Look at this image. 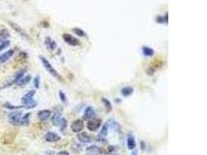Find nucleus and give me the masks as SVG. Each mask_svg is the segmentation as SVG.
Here are the masks:
<instances>
[{"instance_id": "18", "label": "nucleus", "mask_w": 207, "mask_h": 155, "mask_svg": "<svg viewBox=\"0 0 207 155\" xmlns=\"http://www.w3.org/2000/svg\"><path fill=\"white\" fill-rule=\"evenodd\" d=\"M133 92H134V89L131 87H124L121 90L122 95L125 97L130 96L133 94Z\"/></svg>"}, {"instance_id": "8", "label": "nucleus", "mask_w": 207, "mask_h": 155, "mask_svg": "<svg viewBox=\"0 0 207 155\" xmlns=\"http://www.w3.org/2000/svg\"><path fill=\"white\" fill-rule=\"evenodd\" d=\"M9 26H10V27H12V28H13L16 33H18L20 35L23 36V37H26V38H28L27 34L23 31V29H22L21 27L18 25V24L15 23L14 22H11V21H9Z\"/></svg>"}, {"instance_id": "28", "label": "nucleus", "mask_w": 207, "mask_h": 155, "mask_svg": "<svg viewBox=\"0 0 207 155\" xmlns=\"http://www.w3.org/2000/svg\"><path fill=\"white\" fill-rule=\"evenodd\" d=\"M34 86H35L36 89H38L40 87V77L39 75H37L34 79Z\"/></svg>"}, {"instance_id": "12", "label": "nucleus", "mask_w": 207, "mask_h": 155, "mask_svg": "<svg viewBox=\"0 0 207 155\" xmlns=\"http://www.w3.org/2000/svg\"><path fill=\"white\" fill-rule=\"evenodd\" d=\"M63 118L61 117V112H55L51 117V122L54 126H60Z\"/></svg>"}, {"instance_id": "4", "label": "nucleus", "mask_w": 207, "mask_h": 155, "mask_svg": "<svg viewBox=\"0 0 207 155\" xmlns=\"http://www.w3.org/2000/svg\"><path fill=\"white\" fill-rule=\"evenodd\" d=\"M102 124V120L99 119H95V120H89L87 123V128L89 131L95 132L96 131Z\"/></svg>"}, {"instance_id": "6", "label": "nucleus", "mask_w": 207, "mask_h": 155, "mask_svg": "<svg viewBox=\"0 0 207 155\" xmlns=\"http://www.w3.org/2000/svg\"><path fill=\"white\" fill-rule=\"evenodd\" d=\"M83 128H84V121L82 120H75L71 126L72 132L75 133V134L80 133L83 130Z\"/></svg>"}, {"instance_id": "13", "label": "nucleus", "mask_w": 207, "mask_h": 155, "mask_svg": "<svg viewBox=\"0 0 207 155\" xmlns=\"http://www.w3.org/2000/svg\"><path fill=\"white\" fill-rule=\"evenodd\" d=\"M13 53H14V50H9L6 52H5V53H2V54H1L0 55V63L6 62L13 55Z\"/></svg>"}, {"instance_id": "2", "label": "nucleus", "mask_w": 207, "mask_h": 155, "mask_svg": "<svg viewBox=\"0 0 207 155\" xmlns=\"http://www.w3.org/2000/svg\"><path fill=\"white\" fill-rule=\"evenodd\" d=\"M40 59L41 62H42V64H43L44 68L47 70V71H48V73L50 74V75H51L52 76L54 77V78L57 79V80H59L60 82H64L62 77L59 75L58 72L54 69V68L52 66L51 64L47 61V59L45 58V57H43V56H40Z\"/></svg>"}, {"instance_id": "31", "label": "nucleus", "mask_w": 207, "mask_h": 155, "mask_svg": "<svg viewBox=\"0 0 207 155\" xmlns=\"http://www.w3.org/2000/svg\"><path fill=\"white\" fill-rule=\"evenodd\" d=\"M141 145H142V146H141V149H142V150H144L145 147L144 145V142H141Z\"/></svg>"}, {"instance_id": "3", "label": "nucleus", "mask_w": 207, "mask_h": 155, "mask_svg": "<svg viewBox=\"0 0 207 155\" xmlns=\"http://www.w3.org/2000/svg\"><path fill=\"white\" fill-rule=\"evenodd\" d=\"M22 118V112L19 111H14V112L9 113L8 119L9 122L11 125L13 126H18L20 125V121H21Z\"/></svg>"}, {"instance_id": "5", "label": "nucleus", "mask_w": 207, "mask_h": 155, "mask_svg": "<svg viewBox=\"0 0 207 155\" xmlns=\"http://www.w3.org/2000/svg\"><path fill=\"white\" fill-rule=\"evenodd\" d=\"M62 38L67 44H68L71 46L75 47L80 44V42H79V40L71 35V34H64L62 36Z\"/></svg>"}, {"instance_id": "16", "label": "nucleus", "mask_w": 207, "mask_h": 155, "mask_svg": "<svg viewBox=\"0 0 207 155\" xmlns=\"http://www.w3.org/2000/svg\"><path fill=\"white\" fill-rule=\"evenodd\" d=\"M108 127H109V124H108V123H105V124L102 126V130H101V131H100L99 133V139H103V138H105L106 136H107L108 134Z\"/></svg>"}, {"instance_id": "1", "label": "nucleus", "mask_w": 207, "mask_h": 155, "mask_svg": "<svg viewBox=\"0 0 207 155\" xmlns=\"http://www.w3.org/2000/svg\"><path fill=\"white\" fill-rule=\"evenodd\" d=\"M36 92L34 90L28 92L27 94H25L21 98V102L23 104L24 107L27 109H32L37 105V103L35 100L34 99V96Z\"/></svg>"}, {"instance_id": "33", "label": "nucleus", "mask_w": 207, "mask_h": 155, "mask_svg": "<svg viewBox=\"0 0 207 155\" xmlns=\"http://www.w3.org/2000/svg\"><path fill=\"white\" fill-rule=\"evenodd\" d=\"M109 155H116V154H109Z\"/></svg>"}, {"instance_id": "7", "label": "nucleus", "mask_w": 207, "mask_h": 155, "mask_svg": "<svg viewBox=\"0 0 207 155\" xmlns=\"http://www.w3.org/2000/svg\"><path fill=\"white\" fill-rule=\"evenodd\" d=\"M44 139L47 142L54 143L61 140V137L54 132H47L44 137Z\"/></svg>"}, {"instance_id": "20", "label": "nucleus", "mask_w": 207, "mask_h": 155, "mask_svg": "<svg viewBox=\"0 0 207 155\" xmlns=\"http://www.w3.org/2000/svg\"><path fill=\"white\" fill-rule=\"evenodd\" d=\"M31 75H27V76H26V77H23L21 79H20L18 82H16V85H18V86H23V85H27V83H28V82L31 81Z\"/></svg>"}, {"instance_id": "30", "label": "nucleus", "mask_w": 207, "mask_h": 155, "mask_svg": "<svg viewBox=\"0 0 207 155\" xmlns=\"http://www.w3.org/2000/svg\"><path fill=\"white\" fill-rule=\"evenodd\" d=\"M57 155H70V153L67 150H61L57 153Z\"/></svg>"}, {"instance_id": "32", "label": "nucleus", "mask_w": 207, "mask_h": 155, "mask_svg": "<svg viewBox=\"0 0 207 155\" xmlns=\"http://www.w3.org/2000/svg\"><path fill=\"white\" fill-rule=\"evenodd\" d=\"M131 155H137V151H134Z\"/></svg>"}, {"instance_id": "29", "label": "nucleus", "mask_w": 207, "mask_h": 155, "mask_svg": "<svg viewBox=\"0 0 207 155\" xmlns=\"http://www.w3.org/2000/svg\"><path fill=\"white\" fill-rule=\"evenodd\" d=\"M111 127H113V129H114L115 130H120V125L118 124V123H116V122L115 121V120L112 121V123H111Z\"/></svg>"}, {"instance_id": "17", "label": "nucleus", "mask_w": 207, "mask_h": 155, "mask_svg": "<svg viewBox=\"0 0 207 155\" xmlns=\"http://www.w3.org/2000/svg\"><path fill=\"white\" fill-rule=\"evenodd\" d=\"M9 37H10V34L7 30L0 31V43H2L4 41L7 40Z\"/></svg>"}, {"instance_id": "10", "label": "nucleus", "mask_w": 207, "mask_h": 155, "mask_svg": "<svg viewBox=\"0 0 207 155\" xmlns=\"http://www.w3.org/2000/svg\"><path fill=\"white\" fill-rule=\"evenodd\" d=\"M77 138L80 141L81 143H83V144H88V143L91 142V137L86 132H82L79 134L77 135Z\"/></svg>"}, {"instance_id": "9", "label": "nucleus", "mask_w": 207, "mask_h": 155, "mask_svg": "<svg viewBox=\"0 0 207 155\" xmlns=\"http://www.w3.org/2000/svg\"><path fill=\"white\" fill-rule=\"evenodd\" d=\"M50 116H51V111L48 109L41 110L37 113V116L40 121H46Z\"/></svg>"}, {"instance_id": "15", "label": "nucleus", "mask_w": 207, "mask_h": 155, "mask_svg": "<svg viewBox=\"0 0 207 155\" xmlns=\"http://www.w3.org/2000/svg\"><path fill=\"white\" fill-rule=\"evenodd\" d=\"M44 43H45V45L47 47V48H49L51 50H54V49L57 47V44H56V43L51 39V38L50 37H47L45 38Z\"/></svg>"}, {"instance_id": "21", "label": "nucleus", "mask_w": 207, "mask_h": 155, "mask_svg": "<svg viewBox=\"0 0 207 155\" xmlns=\"http://www.w3.org/2000/svg\"><path fill=\"white\" fill-rule=\"evenodd\" d=\"M3 106L5 107V108H6V109H10V110H14V109H20V108H25L24 105H22V106H20V105H12V104L9 103V102H6V103H5L3 105Z\"/></svg>"}, {"instance_id": "23", "label": "nucleus", "mask_w": 207, "mask_h": 155, "mask_svg": "<svg viewBox=\"0 0 207 155\" xmlns=\"http://www.w3.org/2000/svg\"><path fill=\"white\" fill-rule=\"evenodd\" d=\"M102 102H103L104 105H105V109H106V111H107L108 112H109L111 110H112V108H113L111 102H109V100L106 99V98H102Z\"/></svg>"}, {"instance_id": "27", "label": "nucleus", "mask_w": 207, "mask_h": 155, "mask_svg": "<svg viewBox=\"0 0 207 155\" xmlns=\"http://www.w3.org/2000/svg\"><path fill=\"white\" fill-rule=\"evenodd\" d=\"M61 131H63L64 130H65V129L67 128V127H68V121H67V120H65V119H62V120H61Z\"/></svg>"}, {"instance_id": "26", "label": "nucleus", "mask_w": 207, "mask_h": 155, "mask_svg": "<svg viewBox=\"0 0 207 155\" xmlns=\"http://www.w3.org/2000/svg\"><path fill=\"white\" fill-rule=\"evenodd\" d=\"M59 97H60V99L63 103H67V97L65 93L63 92L62 91H60L59 92Z\"/></svg>"}, {"instance_id": "14", "label": "nucleus", "mask_w": 207, "mask_h": 155, "mask_svg": "<svg viewBox=\"0 0 207 155\" xmlns=\"http://www.w3.org/2000/svg\"><path fill=\"white\" fill-rule=\"evenodd\" d=\"M127 147H128L129 150H134V148L136 147V141L134 139V137L133 134H129L127 136Z\"/></svg>"}, {"instance_id": "25", "label": "nucleus", "mask_w": 207, "mask_h": 155, "mask_svg": "<svg viewBox=\"0 0 207 155\" xmlns=\"http://www.w3.org/2000/svg\"><path fill=\"white\" fill-rule=\"evenodd\" d=\"M9 44H10V41L8 40L2 42V43H0V51H2V50L6 48L7 47L9 46Z\"/></svg>"}, {"instance_id": "19", "label": "nucleus", "mask_w": 207, "mask_h": 155, "mask_svg": "<svg viewBox=\"0 0 207 155\" xmlns=\"http://www.w3.org/2000/svg\"><path fill=\"white\" fill-rule=\"evenodd\" d=\"M142 51H143L144 55L147 56V57H150V56L154 55V51L153 49L150 48V47H147V46L143 47V48H142Z\"/></svg>"}, {"instance_id": "11", "label": "nucleus", "mask_w": 207, "mask_h": 155, "mask_svg": "<svg viewBox=\"0 0 207 155\" xmlns=\"http://www.w3.org/2000/svg\"><path fill=\"white\" fill-rule=\"evenodd\" d=\"M95 116V110L92 106H88L84 112V120H92Z\"/></svg>"}, {"instance_id": "24", "label": "nucleus", "mask_w": 207, "mask_h": 155, "mask_svg": "<svg viewBox=\"0 0 207 155\" xmlns=\"http://www.w3.org/2000/svg\"><path fill=\"white\" fill-rule=\"evenodd\" d=\"M72 31H73V33H75L76 35L79 36V37H86V32H84V31H82V30H81L80 28H74L73 30H72Z\"/></svg>"}, {"instance_id": "22", "label": "nucleus", "mask_w": 207, "mask_h": 155, "mask_svg": "<svg viewBox=\"0 0 207 155\" xmlns=\"http://www.w3.org/2000/svg\"><path fill=\"white\" fill-rule=\"evenodd\" d=\"M30 116H31V113H27V114H25V116H22L20 125H23V126L28 125L29 120H30Z\"/></svg>"}]
</instances>
